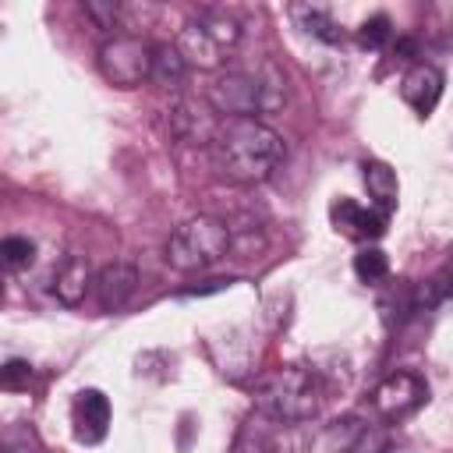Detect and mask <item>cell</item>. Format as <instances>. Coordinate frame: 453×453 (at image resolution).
Wrapping results in <instances>:
<instances>
[{
  "label": "cell",
  "mask_w": 453,
  "mask_h": 453,
  "mask_svg": "<svg viewBox=\"0 0 453 453\" xmlns=\"http://www.w3.org/2000/svg\"><path fill=\"white\" fill-rule=\"evenodd\" d=\"M234 248V234L219 216H191L166 241V265L177 273H202Z\"/></svg>",
  "instance_id": "cell-5"
},
{
  "label": "cell",
  "mask_w": 453,
  "mask_h": 453,
  "mask_svg": "<svg viewBox=\"0 0 453 453\" xmlns=\"http://www.w3.org/2000/svg\"><path fill=\"white\" fill-rule=\"evenodd\" d=\"M88 283H92L88 262H85V258H78V255H71V258L57 269V276H53V294H57V301H60V304L74 308V304H81V297H85Z\"/></svg>",
  "instance_id": "cell-15"
},
{
  "label": "cell",
  "mask_w": 453,
  "mask_h": 453,
  "mask_svg": "<svg viewBox=\"0 0 453 453\" xmlns=\"http://www.w3.org/2000/svg\"><path fill=\"white\" fill-rule=\"evenodd\" d=\"M326 400V382L319 368L283 365L255 382V411L280 425H304L319 414Z\"/></svg>",
  "instance_id": "cell-3"
},
{
  "label": "cell",
  "mask_w": 453,
  "mask_h": 453,
  "mask_svg": "<svg viewBox=\"0 0 453 453\" xmlns=\"http://www.w3.org/2000/svg\"><path fill=\"white\" fill-rule=\"evenodd\" d=\"M152 50H156V42H149L134 32L110 35L96 57L99 74L117 88H138L142 81L152 78Z\"/></svg>",
  "instance_id": "cell-6"
},
{
  "label": "cell",
  "mask_w": 453,
  "mask_h": 453,
  "mask_svg": "<svg viewBox=\"0 0 453 453\" xmlns=\"http://www.w3.org/2000/svg\"><path fill=\"white\" fill-rule=\"evenodd\" d=\"M138 287V269L127 265V262H113V265H103L92 280V294H96V304L103 311H120L131 294Z\"/></svg>",
  "instance_id": "cell-13"
},
{
  "label": "cell",
  "mask_w": 453,
  "mask_h": 453,
  "mask_svg": "<svg viewBox=\"0 0 453 453\" xmlns=\"http://www.w3.org/2000/svg\"><path fill=\"white\" fill-rule=\"evenodd\" d=\"M449 258H453V251H449Z\"/></svg>",
  "instance_id": "cell-25"
},
{
  "label": "cell",
  "mask_w": 453,
  "mask_h": 453,
  "mask_svg": "<svg viewBox=\"0 0 453 453\" xmlns=\"http://www.w3.org/2000/svg\"><path fill=\"white\" fill-rule=\"evenodd\" d=\"M0 262L4 269L18 273V269H28L35 262V241L32 237H21V234H11L0 241Z\"/></svg>",
  "instance_id": "cell-21"
},
{
  "label": "cell",
  "mask_w": 453,
  "mask_h": 453,
  "mask_svg": "<svg viewBox=\"0 0 453 453\" xmlns=\"http://www.w3.org/2000/svg\"><path fill=\"white\" fill-rule=\"evenodd\" d=\"M442 85H446L442 71H439L435 64L418 60V64H411L407 74L400 78V99H403L421 120H428L432 110H435L439 99H442Z\"/></svg>",
  "instance_id": "cell-12"
},
{
  "label": "cell",
  "mask_w": 453,
  "mask_h": 453,
  "mask_svg": "<svg viewBox=\"0 0 453 453\" xmlns=\"http://www.w3.org/2000/svg\"><path fill=\"white\" fill-rule=\"evenodd\" d=\"M379 311H382L386 326H403L407 319L421 315V308H418V283L396 280V283L379 297Z\"/></svg>",
  "instance_id": "cell-16"
},
{
  "label": "cell",
  "mask_w": 453,
  "mask_h": 453,
  "mask_svg": "<svg viewBox=\"0 0 453 453\" xmlns=\"http://www.w3.org/2000/svg\"><path fill=\"white\" fill-rule=\"evenodd\" d=\"M361 180H365V191L372 198V209L379 212H393L396 202H400V180H396V170L382 159H365L361 163Z\"/></svg>",
  "instance_id": "cell-14"
},
{
  "label": "cell",
  "mask_w": 453,
  "mask_h": 453,
  "mask_svg": "<svg viewBox=\"0 0 453 453\" xmlns=\"http://www.w3.org/2000/svg\"><path fill=\"white\" fill-rule=\"evenodd\" d=\"M446 301H453V258L446 265H439L425 283H418V308L421 311H432Z\"/></svg>",
  "instance_id": "cell-19"
},
{
  "label": "cell",
  "mask_w": 453,
  "mask_h": 453,
  "mask_svg": "<svg viewBox=\"0 0 453 453\" xmlns=\"http://www.w3.org/2000/svg\"><path fill=\"white\" fill-rule=\"evenodd\" d=\"M428 400V386L414 372H393L372 389V414L379 421H403Z\"/></svg>",
  "instance_id": "cell-8"
},
{
  "label": "cell",
  "mask_w": 453,
  "mask_h": 453,
  "mask_svg": "<svg viewBox=\"0 0 453 453\" xmlns=\"http://www.w3.org/2000/svg\"><path fill=\"white\" fill-rule=\"evenodd\" d=\"M85 14L96 21V28H106V32L124 28V4H117V0H88Z\"/></svg>",
  "instance_id": "cell-23"
},
{
  "label": "cell",
  "mask_w": 453,
  "mask_h": 453,
  "mask_svg": "<svg viewBox=\"0 0 453 453\" xmlns=\"http://www.w3.org/2000/svg\"><path fill=\"white\" fill-rule=\"evenodd\" d=\"M290 18L297 21V28H304V32L315 35L319 42H329V46H340V42H343V28L336 25V18H333L326 7L294 4V7H290Z\"/></svg>",
  "instance_id": "cell-17"
},
{
  "label": "cell",
  "mask_w": 453,
  "mask_h": 453,
  "mask_svg": "<svg viewBox=\"0 0 453 453\" xmlns=\"http://www.w3.org/2000/svg\"><path fill=\"white\" fill-rule=\"evenodd\" d=\"M354 276L361 283H379L389 276V255L375 244H365L357 255H354Z\"/></svg>",
  "instance_id": "cell-20"
},
{
  "label": "cell",
  "mask_w": 453,
  "mask_h": 453,
  "mask_svg": "<svg viewBox=\"0 0 453 453\" xmlns=\"http://www.w3.org/2000/svg\"><path fill=\"white\" fill-rule=\"evenodd\" d=\"M28 382H32V365H28L25 357H11V361L0 368V386H4L7 393L25 389Z\"/></svg>",
  "instance_id": "cell-24"
},
{
  "label": "cell",
  "mask_w": 453,
  "mask_h": 453,
  "mask_svg": "<svg viewBox=\"0 0 453 453\" xmlns=\"http://www.w3.org/2000/svg\"><path fill=\"white\" fill-rule=\"evenodd\" d=\"M212 166L223 180L230 184H258L265 177H273V170L283 159V138L255 120V117H237V120H223L212 142Z\"/></svg>",
  "instance_id": "cell-1"
},
{
  "label": "cell",
  "mask_w": 453,
  "mask_h": 453,
  "mask_svg": "<svg viewBox=\"0 0 453 453\" xmlns=\"http://www.w3.org/2000/svg\"><path fill=\"white\" fill-rule=\"evenodd\" d=\"M184 74H188V60L180 57L177 42H156L149 81L159 85V88H177V85H184Z\"/></svg>",
  "instance_id": "cell-18"
},
{
  "label": "cell",
  "mask_w": 453,
  "mask_h": 453,
  "mask_svg": "<svg viewBox=\"0 0 453 453\" xmlns=\"http://www.w3.org/2000/svg\"><path fill=\"white\" fill-rule=\"evenodd\" d=\"M389 39H393V21L386 14H372V18H365L357 25V42L365 50H382Z\"/></svg>",
  "instance_id": "cell-22"
},
{
  "label": "cell",
  "mask_w": 453,
  "mask_h": 453,
  "mask_svg": "<svg viewBox=\"0 0 453 453\" xmlns=\"http://www.w3.org/2000/svg\"><path fill=\"white\" fill-rule=\"evenodd\" d=\"M205 99L226 120H237V117L258 120L262 113H276L287 103V78L273 60H262L258 67L219 71L212 78Z\"/></svg>",
  "instance_id": "cell-2"
},
{
  "label": "cell",
  "mask_w": 453,
  "mask_h": 453,
  "mask_svg": "<svg viewBox=\"0 0 453 453\" xmlns=\"http://www.w3.org/2000/svg\"><path fill=\"white\" fill-rule=\"evenodd\" d=\"M386 449H389V428L361 414H343L322 425L308 442V453H386Z\"/></svg>",
  "instance_id": "cell-7"
},
{
  "label": "cell",
  "mask_w": 453,
  "mask_h": 453,
  "mask_svg": "<svg viewBox=\"0 0 453 453\" xmlns=\"http://www.w3.org/2000/svg\"><path fill=\"white\" fill-rule=\"evenodd\" d=\"M170 134L184 145H202V149H212L216 142V131H219V120H216V110L209 106V99L195 103V99H184L170 110Z\"/></svg>",
  "instance_id": "cell-10"
},
{
  "label": "cell",
  "mask_w": 453,
  "mask_h": 453,
  "mask_svg": "<svg viewBox=\"0 0 453 453\" xmlns=\"http://www.w3.org/2000/svg\"><path fill=\"white\" fill-rule=\"evenodd\" d=\"M241 46V21L223 11H202L198 18L184 21L177 32V50L188 60V67L198 71H219L234 50Z\"/></svg>",
  "instance_id": "cell-4"
},
{
  "label": "cell",
  "mask_w": 453,
  "mask_h": 453,
  "mask_svg": "<svg viewBox=\"0 0 453 453\" xmlns=\"http://www.w3.org/2000/svg\"><path fill=\"white\" fill-rule=\"evenodd\" d=\"M71 432L81 446H96L110 432V396L103 389H78L71 400Z\"/></svg>",
  "instance_id": "cell-11"
},
{
  "label": "cell",
  "mask_w": 453,
  "mask_h": 453,
  "mask_svg": "<svg viewBox=\"0 0 453 453\" xmlns=\"http://www.w3.org/2000/svg\"><path fill=\"white\" fill-rule=\"evenodd\" d=\"M329 223H333L336 234L368 244V241H375V237L386 234L389 216L379 212V209H372V205H361V202L340 195V198H333V205H329Z\"/></svg>",
  "instance_id": "cell-9"
}]
</instances>
